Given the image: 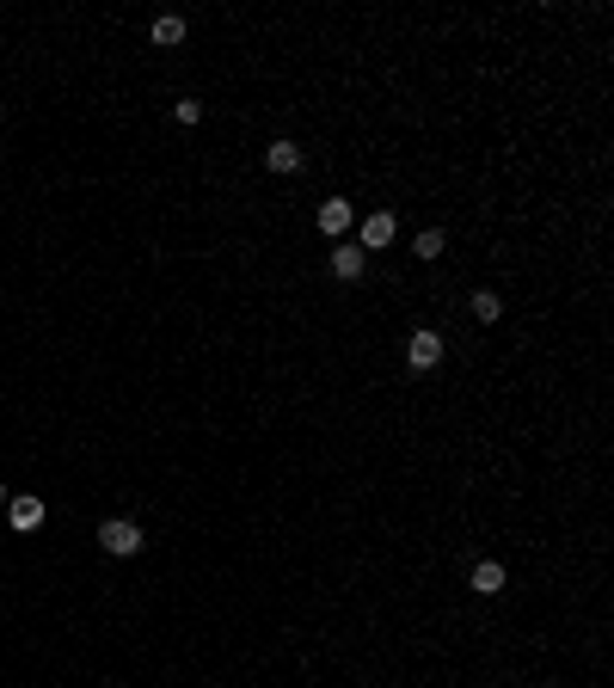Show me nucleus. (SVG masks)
Masks as SVG:
<instances>
[{"label":"nucleus","mask_w":614,"mask_h":688,"mask_svg":"<svg viewBox=\"0 0 614 688\" xmlns=\"http://www.w3.org/2000/svg\"><path fill=\"white\" fill-rule=\"evenodd\" d=\"M313 222H320V234H326V240L339 246V234H350V228H357V209L344 204V197H326V204H320V215H313Z\"/></svg>","instance_id":"obj_3"},{"label":"nucleus","mask_w":614,"mask_h":688,"mask_svg":"<svg viewBox=\"0 0 614 688\" xmlns=\"http://www.w3.org/2000/svg\"><path fill=\"white\" fill-rule=\"evenodd\" d=\"M406 363H411V369H437V363H443V332L418 326V332L406 339Z\"/></svg>","instance_id":"obj_2"},{"label":"nucleus","mask_w":614,"mask_h":688,"mask_svg":"<svg viewBox=\"0 0 614 688\" xmlns=\"http://www.w3.org/2000/svg\"><path fill=\"white\" fill-rule=\"evenodd\" d=\"M265 167H271L276 178L302 172V148H295V141H271V148H265Z\"/></svg>","instance_id":"obj_6"},{"label":"nucleus","mask_w":614,"mask_h":688,"mask_svg":"<svg viewBox=\"0 0 614 688\" xmlns=\"http://www.w3.org/2000/svg\"><path fill=\"white\" fill-rule=\"evenodd\" d=\"M6 498H13V492H6V485H0V504H6Z\"/></svg>","instance_id":"obj_13"},{"label":"nucleus","mask_w":614,"mask_h":688,"mask_svg":"<svg viewBox=\"0 0 614 688\" xmlns=\"http://www.w3.org/2000/svg\"><path fill=\"white\" fill-rule=\"evenodd\" d=\"M99 548L117 553V559H130V553H141V529H136V522H123V516H111V522L99 529Z\"/></svg>","instance_id":"obj_1"},{"label":"nucleus","mask_w":614,"mask_h":688,"mask_svg":"<svg viewBox=\"0 0 614 688\" xmlns=\"http://www.w3.org/2000/svg\"><path fill=\"white\" fill-rule=\"evenodd\" d=\"M154 43H160V50H172V43H185V19H154Z\"/></svg>","instance_id":"obj_9"},{"label":"nucleus","mask_w":614,"mask_h":688,"mask_svg":"<svg viewBox=\"0 0 614 688\" xmlns=\"http://www.w3.org/2000/svg\"><path fill=\"white\" fill-rule=\"evenodd\" d=\"M6 516H13V529L19 535H32V529H43V498H32V492H19V498H6Z\"/></svg>","instance_id":"obj_5"},{"label":"nucleus","mask_w":614,"mask_h":688,"mask_svg":"<svg viewBox=\"0 0 614 688\" xmlns=\"http://www.w3.org/2000/svg\"><path fill=\"white\" fill-rule=\"evenodd\" d=\"M172 117H178V123H185V130H191V123H197V117H203V104H197V99H178V104H172Z\"/></svg>","instance_id":"obj_12"},{"label":"nucleus","mask_w":614,"mask_h":688,"mask_svg":"<svg viewBox=\"0 0 614 688\" xmlns=\"http://www.w3.org/2000/svg\"><path fill=\"white\" fill-rule=\"evenodd\" d=\"M474 590L479 596H498V590H504V566H498V559H479L474 566Z\"/></svg>","instance_id":"obj_8"},{"label":"nucleus","mask_w":614,"mask_h":688,"mask_svg":"<svg viewBox=\"0 0 614 688\" xmlns=\"http://www.w3.org/2000/svg\"><path fill=\"white\" fill-rule=\"evenodd\" d=\"M443 234H437V228H424V234H418V240H411V252H418V258H437V252H443Z\"/></svg>","instance_id":"obj_11"},{"label":"nucleus","mask_w":614,"mask_h":688,"mask_svg":"<svg viewBox=\"0 0 614 688\" xmlns=\"http://www.w3.org/2000/svg\"><path fill=\"white\" fill-rule=\"evenodd\" d=\"M393 234H400V222H393L387 209H375V215H363V222H357V246H363V252H369V246H387Z\"/></svg>","instance_id":"obj_4"},{"label":"nucleus","mask_w":614,"mask_h":688,"mask_svg":"<svg viewBox=\"0 0 614 688\" xmlns=\"http://www.w3.org/2000/svg\"><path fill=\"white\" fill-rule=\"evenodd\" d=\"M498 313H504V302H498L492 289H479V295H474V320H479V326H492Z\"/></svg>","instance_id":"obj_10"},{"label":"nucleus","mask_w":614,"mask_h":688,"mask_svg":"<svg viewBox=\"0 0 614 688\" xmlns=\"http://www.w3.org/2000/svg\"><path fill=\"white\" fill-rule=\"evenodd\" d=\"M332 276H339V283H357V276H363V246H332Z\"/></svg>","instance_id":"obj_7"}]
</instances>
